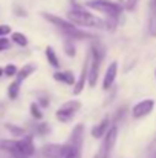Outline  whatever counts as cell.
<instances>
[{"mask_svg":"<svg viewBox=\"0 0 156 158\" xmlns=\"http://www.w3.org/2000/svg\"><path fill=\"white\" fill-rule=\"evenodd\" d=\"M67 20L72 22L78 28H94V29H106V20L89 12L81 5H74L67 11Z\"/></svg>","mask_w":156,"mask_h":158,"instance_id":"6da1fadb","label":"cell"},{"mask_svg":"<svg viewBox=\"0 0 156 158\" xmlns=\"http://www.w3.org/2000/svg\"><path fill=\"white\" fill-rule=\"evenodd\" d=\"M42 15H43L45 20H48L55 28H58L60 32H61L66 39H69V40H86V39L95 40V37H94L92 34H89V32L80 29L78 26H75V25H74L72 22H69L67 19H61V17L49 14V12H42Z\"/></svg>","mask_w":156,"mask_h":158,"instance_id":"7a4b0ae2","label":"cell"},{"mask_svg":"<svg viewBox=\"0 0 156 158\" xmlns=\"http://www.w3.org/2000/svg\"><path fill=\"white\" fill-rule=\"evenodd\" d=\"M89 54H90V63H89V86L95 88L97 81H98V75H100V68L106 55V49L104 46L98 42V40H92L90 48H89Z\"/></svg>","mask_w":156,"mask_h":158,"instance_id":"3957f363","label":"cell"},{"mask_svg":"<svg viewBox=\"0 0 156 158\" xmlns=\"http://www.w3.org/2000/svg\"><path fill=\"white\" fill-rule=\"evenodd\" d=\"M84 5L90 9L103 12L110 19H119L122 11L126 9L124 3H118V2H112V0H87Z\"/></svg>","mask_w":156,"mask_h":158,"instance_id":"277c9868","label":"cell"},{"mask_svg":"<svg viewBox=\"0 0 156 158\" xmlns=\"http://www.w3.org/2000/svg\"><path fill=\"white\" fill-rule=\"evenodd\" d=\"M35 154V144H34V137L32 135H25L22 138H17V146L12 158H31Z\"/></svg>","mask_w":156,"mask_h":158,"instance_id":"5b68a950","label":"cell"},{"mask_svg":"<svg viewBox=\"0 0 156 158\" xmlns=\"http://www.w3.org/2000/svg\"><path fill=\"white\" fill-rule=\"evenodd\" d=\"M81 109V103L78 100H70V102H66L64 105H61L57 112H55V118L60 121V123H69L74 120V117L77 115V112Z\"/></svg>","mask_w":156,"mask_h":158,"instance_id":"8992f818","label":"cell"},{"mask_svg":"<svg viewBox=\"0 0 156 158\" xmlns=\"http://www.w3.org/2000/svg\"><path fill=\"white\" fill-rule=\"evenodd\" d=\"M116 140H118V126L112 124V127L109 129V132L103 138V143H101V148H100V152H98L100 158H110L112 152H113V148L116 144Z\"/></svg>","mask_w":156,"mask_h":158,"instance_id":"52a82bcc","label":"cell"},{"mask_svg":"<svg viewBox=\"0 0 156 158\" xmlns=\"http://www.w3.org/2000/svg\"><path fill=\"white\" fill-rule=\"evenodd\" d=\"M89 63H90V54L87 52L86 58H84V63L81 66V72H80V75L77 78V83H75L74 89H72V94L74 95H80L84 91L86 83H89Z\"/></svg>","mask_w":156,"mask_h":158,"instance_id":"ba28073f","label":"cell"},{"mask_svg":"<svg viewBox=\"0 0 156 158\" xmlns=\"http://www.w3.org/2000/svg\"><path fill=\"white\" fill-rule=\"evenodd\" d=\"M153 107H155V100H152V98L141 100V102H138L136 105L132 107V117L135 120L144 118V117H147V115L152 114Z\"/></svg>","mask_w":156,"mask_h":158,"instance_id":"9c48e42d","label":"cell"},{"mask_svg":"<svg viewBox=\"0 0 156 158\" xmlns=\"http://www.w3.org/2000/svg\"><path fill=\"white\" fill-rule=\"evenodd\" d=\"M42 155L45 158H64L66 157V144L48 143L42 148Z\"/></svg>","mask_w":156,"mask_h":158,"instance_id":"30bf717a","label":"cell"},{"mask_svg":"<svg viewBox=\"0 0 156 158\" xmlns=\"http://www.w3.org/2000/svg\"><path fill=\"white\" fill-rule=\"evenodd\" d=\"M112 123H113V121H112L110 117H104L98 124H95V126L90 129V135H92L94 138H97V140L104 138L106 134L109 132V129L112 127Z\"/></svg>","mask_w":156,"mask_h":158,"instance_id":"8fae6325","label":"cell"},{"mask_svg":"<svg viewBox=\"0 0 156 158\" xmlns=\"http://www.w3.org/2000/svg\"><path fill=\"white\" fill-rule=\"evenodd\" d=\"M116 75H118V61H112L107 69H106V74H104V78H103V89L104 91H109L115 80H116Z\"/></svg>","mask_w":156,"mask_h":158,"instance_id":"7c38bea8","label":"cell"},{"mask_svg":"<svg viewBox=\"0 0 156 158\" xmlns=\"http://www.w3.org/2000/svg\"><path fill=\"white\" fill-rule=\"evenodd\" d=\"M54 80L60 81V83H64L67 86H75V83H77V78H75L72 71H57L54 74Z\"/></svg>","mask_w":156,"mask_h":158,"instance_id":"4fadbf2b","label":"cell"},{"mask_svg":"<svg viewBox=\"0 0 156 158\" xmlns=\"http://www.w3.org/2000/svg\"><path fill=\"white\" fill-rule=\"evenodd\" d=\"M147 31L152 37H156V8L150 2L149 5V20H147Z\"/></svg>","mask_w":156,"mask_h":158,"instance_id":"5bb4252c","label":"cell"},{"mask_svg":"<svg viewBox=\"0 0 156 158\" xmlns=\"http://www.w3.org/2000/svg\"><path fill=\"white\" fill-rule=\"evenodd\" d=\"M35 69H37V66H35L34 63H28V64H25L22 69H18L17 80H18V81H25L29 75H32V74L35 72Z\"/></svg>","mask_w":156,"mask_h":158,"instance_id":"9a60e30c","label":"cell"},{"mask_svg":"<svg viewBox=\"0 0 156 158\" xmlns=\"http://www.w3.org/2000/svg\"><path fill=\"white\" fill-rule=\"evenodd\" d=\"M45 54H46V60H48V63L51 64L52 68L58 69V68H60V58H58L57 52L54 51V48H52V46H48V48L45 49Z\"/></svg>","mask_w":156,"mask_h":158,"instance_id":"2e32d148","label":"cell"},{"mask_svg":"<svg viewBox=\"0 0 156 158\" xmlns=\"http://www.w3.org/2000/svg\"><path fill=\"white\" fill-rule=\"evenodd\" d=\"M64 144H66V157L64 158H81L83 148H78V146H74L69 143H64Z\"/></svg>","mask_w":156,"mask_h":158,"instance_id":"e0dca14e","label":"cell"},{"mask_svg":"<svg viewBox=\"0 0 156 158\" xmlns=\"http://www.w3.org/2000/svg\"><path fill=\"white\" fill-rule=\"evenodd\" d=\"M11 40H12L17 46H22V48L28 46V43H29L28 37H26L23 32H12V34H11Z\"/></svg>","mask_w":156,"mask_h":158,"instance_id":"ac0fdd59","label":"cell"},{"mask_svg":"<svg viewBox=\"0 0 156 158\" xmlns=\"http://www.w3.org/2000/svg\"><path fill=\"white\" fill-rule=\"evenodd\" d=\"M20 85H22V81H18L17 78L8 86V97L11 98V100H15L17 97H18V94H20Z\"/></svg>","mask_w":156,"mask_h":158,"instance_id":"d6986e66","label":"cell"},{"mask_svg":"<svg viewBox=\"0 0 156 158\" xmlns=\"http://www.w3.org/2000/svg\"><path fill=\"white\" fill-rule=\"evenodd\" d=\"M5 127L11 132V135L12 137H25L26 134H25V129L23 127H18V126H14V124H11V123H8V124H5Z\"/></svg>","mask_w":156,"mask_h":158,"instance_id":"ffe728a7","label":"cell"},{"mask_svg":"<svg viewBox=\"0 0 156 158\" xmlns=\"http://www.w3.org/2000/svg\"><path fill=\"white\" fill-rule=\"evenodd\" d=\"M29 112H31V115H32L34 120H42L43 118V112H42V107H40L38 103H31Z\"/></svg>","mask_w":156,"mask_h":158,"instance_id":"44dd1931","label":"cell"},{"mask_svg":"<svg viewBox=\"0 0 156 158\" xmlns=\"http://www.w3.org/2000/svg\"><path fill=\"white\" fill-rule=\"evenodd\" d=\"M64 52L67 57H75V45H74V40H69V39H66L64 40Z\"/></svg>","mask_w":156,"mask_h":158,"instance_id":"7402d4cb","label":"cell"},{"mask_svg":"<svg viewBox=\"0 0 156 158\" xmlns=\"http://www.w3.org/2000/svg\"><path fill=\"white\" fill-rule=\"evenodd\" d=\"M3 69H5V75H6V77H17V74H18L17 66H15V64H12V63L6 64Z\"/></svg>","mask_w":156,"mask_h":158,"instance_id":"603a6c76","label":"cell"},{"mask_svg":"<svg viewBox=\"0 0 156 158\" xmlns=\"http://www.w3.org/2000/svg\"><path fill=\"white\" fill-rule=\"evenodd\" d=\"M35 131H37L38 135H46L49 132V124L48 123H40V124H37Z\"/></svg>","mask_w":156,"mask_h":158,"instance_id":"cb8c5ba5","label":"cell"},{"mask_svg":"<svg viewBox=\"0 0 156 158\" xmlns=\"http://www.w3.org/2000/svg\"><path fill=\"white\" fill-rule=\"evenodd\" d=\"M9 46H11V42H9V39H6V37H0V52L6 51Z\"/></svg>","mask_w":156,"mask_h":158,"instance_id":"d4e9b609","label":"cell"},{"mask_svg":"<svg viewBox=\"0 0 156 158\" xmlns=\"http://www.w3.org/2000/svg\"><path fill=\"white\" fill-rule=\"evenodd\" d=\"M138 5V0H126L124 2V6H126V11H133Z\"/></svg>","mask_w":156,"mask_h":158,"instance_id":"484cf974","label":"cell"},{"mask_svg":"<svg viewBox=\"0 0 156 158\" xmlns=\"http://www.w3.org/2000/svg\"><path fill=\"white\" fill-rule=\"evenodd\" d=\"M38 105H40V107H48L49 106V97H46V95H40L38 97V102H37Z\"/></svg>","mask_w":156,"mask_h":158,"instance_id":"4316f807","label":"cell"},{"mask_svg":"<svg viewBox=\"0 0 156 158\" xmlns=\"http://www.w3.org/2000/svg\"><path fill=\"white\" fill-rule=\"evenodd\" d=\"M11 34V26L9 25H0V37H6Z\"/></svg>","mask_w":156,"mask_h":158,"instance_id":"83f0119b","label":"cell"},{"mask_svg":"<svg viewBox=\"0 0 156 158\" xmlns=\"http://www.w3.org/2000/svg\"><path fill=\"white\" fill-rule=\"evenodd\" d=\"M15 12H18L17 15H20V17H26V11L22 9V8H18V6H15Z\"/></svg>","mask_w":156,"mask_h":158,"instance_id":"f1b7e54d","label":"cell"},{"mask_svg":"<svg viewBox=\"0 0 156 158\" xmlns=\"http://www.w3.org/2000/svg\"><path fill=\"white\" fill-rule=\"evenodd\" d=\"M5 75V69L3 68H0V77H3Z\"/></svg>","mask_w":156,"mask_h":158,"instance_id":"f546056e","label":"cell"},{"mask_svg":"<svg viewBox=\"0 0 156 158\" xmlns=\"http://www.w3.org/2000/svg\"><path fill=\"white\" fill-rule=\"evenodd\" d=\"M152 3H153V6L156 8V0H152Z\"/></svg>","mask_w":156,"mask_h":158,"instance_id":"4dcf8cb0","label":"cell"},{"mask_svg":"<svg viewBox=\"0 0 156 158\" xmlns=\"http://www.w3.org/2000/svg\"><path fill=\"white\" fill-rule=\"evenodd\" d=\"M152 158H156V152H155V154H153V157H152Z\"/></svg>","mask_w":156,"mask_h":158,"instance_id":"1f68e13d","label":"cell"},{"mask_svg":"<svg viewBox=\"0 0 156 158\" xmlns=\"http://www.w3.org/2000/svg\"><path fill=\"white\" fill-rule=\"evenodd\" d=\"M155 78H156V69H155Z\"/></svg>","mask_w":156,"mask_h":158,"instance_id":"d6a6232c","label":"cell"}]
</instances>
